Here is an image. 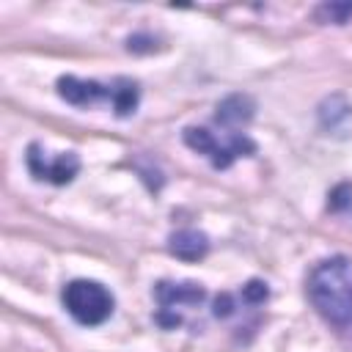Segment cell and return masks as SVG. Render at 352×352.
<instances>
[{"label": "cell", "mask_w": 352, "mask_h": 352, "mask_svg": "<svg viewBox=\"0 0 352 352\" xmlns=\"http://www.w3.org/2000/svg\"><path fill=\"white\" fill-rule=\"evenodd\" d=\"M154 297L160 302L157 322L162 327H176V324H182L179 311L201 305L206 292L201 289V283H168V280H162V283L154 286Z\"/></svg>", "instance_id": "5b68a950"}, {"label": "cell", "mask_w": 352, "mask_h": 352, "mask_svg": "<svg viewBox=\"0 0 352 352\" xmlns=\"http://www.w3.org/2000/svg\"><path fill=\"white\" fill-rule=\"evenodd\" d=\"M58 94L77 107H88L99 99L110 102L118 116H129L138 107L140 91L138 82L126 77H116L113 82H99V80H77V77H60L58 80Z\"/></svg>", "instance_id": "7a4b0ae2"}, {"label": "cell", "mask_w": 352, "mask_h": 352, "mask_svg": "<svg viewBox=\"0 0 352 352\" xmlns=\"http://www.w3.org/2000/svg\"><path fill=\"white\" fill-rule=\"evenodd\" d=\"M184 143L192 151L204 154L214 168H228L234 160L250 157L256 151V143L245 132H226L223 138H217V132H212L209 126H187Z\"/></svg>", "instance_id": "277c9868"}, {"label": "cell", "mask_w": 352, "mask_h": 352, "mask_svg": "<svg viewBox=\"0 0 352 352\" xmlns=\"http://www.w3.org/2000/svg\"><path fill=\"white\" fill-rule=\"evenodd\" d=\"M168 250H170L176 258L195 261V258L206 256V250H209V239H206V234H201V231H195V228H182V231L170 234V239H168Z\"/></svg>", "instance_id": "ba28073f"}, {"label": "cell", "mask_w": 352, "mask_h": 352, "mask_svg": "<svg viewBox=\"0 0 352 352\" xmlns=\"http://www.w3.org/2000/svg\"><path fill=\"white\" fill-rule=\"evenodd\" d=\"M250 118H253V99L245 96V94L226 96L217 104V113H214V121L226 129H234V132H236V126H245Z\"/></svg>", "instance_id": "52a82bcc"}, {"label": "cell", "mask_w": 352, "mask_h": 352, "mask_svg": "<svg viewBox=\"0 0 352 352\" xmlns=\"http://www.w3.org/2000/svg\"><path fill=\"white\" fill-rule=\"evenodd\" d=\"M60 300H63V308L69 311V316L85 327H96V324L107 322L116 308V297L110 294V289L102 286L99 280H88V278L69 280L63 286Z\"/></svg>", "instance_id": "3957f363"}, {"label": "cell", "mask_w": 352, "mask_h": 352, "mask_svg": "<svg viewBox=\"0 0 352 352\" xmlns=\"http://www.w3.org/2000/svg\"><path fill=\"white\" fill-rule=\"evenodd\" d=\"M308 300L336 327H352V256L319 261L308 275Z\"/></svg>", "instance_id": "6da1fadb"}, {"label": "cell", "mask_w": 352, "mask_h": 352, "mask_svg": "<svg viewBox=\"0 0 352 352\" xmlns=\"http://www.w3.org/2000/svg\"><path fill=\"white\" fill-rule=\"evenodd\" d=\"M28 168L36 179L41 182H52V184H69L77 170H80V157L74 151H63L55 157H47V151H41V146H30L28 148Z\"/></svg>", "instance_id": "8992f818"}]
</instances>
